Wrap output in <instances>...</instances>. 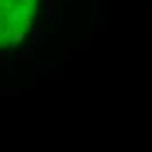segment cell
Instances as JSON below:
<instances>
[{
	"label": "cell",
	"instance_id": "1",
	"mask_svg": "<svg viewBox=\"0 0 152 152\" xmlns=\"http://www.w3.org/2000/svg\"><path fill=\"white\" fill-rule=\"evenodd\" d=\"M39 0H0V51L21 44L35 25Z\"/></svg>",
	"mask_w": 152,
	"mask_h": 152
}]
</instances>
